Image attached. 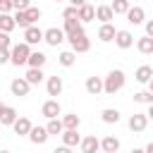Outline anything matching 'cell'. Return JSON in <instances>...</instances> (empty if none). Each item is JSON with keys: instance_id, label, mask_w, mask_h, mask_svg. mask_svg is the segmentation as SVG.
Here are the masks:
<instances>
[{"instance_id": "6da1fadb", "label": "cell", "mask_w": 153, "mask_h": 153, "mask_svg": "<svg viewBox=\"0 0 153 153\" xmlns=\"http://www.w3.org/2000/svg\"><path fill=\"white\" fill-rule=\"evenodd\" d=\"M124 81H127V74H124L122 69H110V72H108V76L103 79V93L115 96L117 91H122V88H124Z\"/></svg>"}, {"instance_id": "7a4b0ae2", "label": "cell", "mask_w": 153, "mask_h": 153, "mask_svg": "<svg viewBox=\"0 0 153 153\" xmlns=\"http://www.w3.org/2000/svg\"><path fill=\"white\" fill-rule=\"evenodd\" d=\"M38 19H41V10L33 7V5H29L26 10H14V22H17V26H22V29L36 24Z\"/></svg>"}, {"instance_id": "3957f363", "label": "cell", "mask_w": 153, "mask_h": 153, "mask_svg": "<svg viewBox=\"0 0 153 153\" xmlns=\"http://www.w3.org/2000/svg\"><path fill=\"white\" fill-rule=\"evenodd\" d=\"M29 55H31V45H29L26 41H22V43H14V45L10 48V62H12L14 67H22V65H26Z\"/></svg>"}, {"instance_id": "277c9868", "label": "cell", "mask_w": 153, "mask_h": 153, "mask_svg": "<svg viewBox=\"0 0 153 153\" xmlns=\"http://www.w3.org/2000/svg\"><path fill=\"white\" fill-rule=\"evenodd\" d=\"M67 41H69V48L79 55V53H88L91 50V38L86 36V31L81 29V31H76V33H69L67 36Z\"/></svg>"}, {"instance_id": "5b68a950", "label": "cell", "mask_w": 153, "mask_h": 153, "mask_svg": "<svg viewBox=\"0 0 153 153\" xmlns=\"http://www.w3.org/2000/svg\"><path fill=\"white\" fill-rule=\"evenodd\" d=\"M10 91H12V96L24 98V96H29L31 84L26 81V76H17V79H12V81H10Z\"/></svg>"}, {"instance_id": "8992f818", "label": "cell", "mask_w": 153, "mask_h": 153, "mask_svg": "<svg viewBox=\"0 0 153 153\" xmlns=\"http://www.w3.org/2000/svg\"><path fill=\"white\" fill-rule=\"evenodd\" d=\"M127 127H129L134 134H141V131L148 127V115H146V112H134V115L127 120Z\"/></svg>"}, {"instance_id": "52a82bcc", "label": "cell", "mask_w": 153, "mask_h": 153, "mask_svg": "<svg viewBox=\"0 0 153 153\" xmlns=\"http://www.w3.org/2000/svg\"><path fill=\"white\" fill-rule=\"evenodd\" d=\"M65 38H67V36H65V31H62V29H57V26H50V29H45V31H43V41H45L48 45H53V48H57Z\"/></svg>"}, {"instance_id": "ba28073f", "label": "cell", "mask_w": 153, "mask_h": 153, "mask_svg": "<svg viewBox=\"0 0 153 153\" xmlns=\"http://www.w3.org/2000/svg\"><path fill=\"white\" fill-rule=\"evenodd\" d=\"M115 45L120 48V50H129L131 45H134V33L131 31H127V29H120V31H115Z\"/></svg>"}, {"instance_id": "9c48e42d", "label": "cell", "mask_w": 153, "mask_h": 153, "mask_svg": "<svg viewBox=\"0 0 153 153\" xmlns=\"http://www.w3.org/2000/svg\"><path fill=\"white\" fill-rule=\"evenodd\" d=\"M41 115H43L45 120L62 115V105H60V100H57V98H48V100L41 105Z\"/></svg>"}, {"instance_id": "30bf717a", "label": "cell", "mask_w": 153, "mask_h": 153, "mask_svg": "<svg viewBox=\"0 0 153 153\" xmlns=\"http://www.w3.org/2000/svg\"><path fill=\"white\" fill-rule=\"evenodd\" d=\"M26 136H29V141H31L33 146H43V143L48 141V136H50V134H48V129H45V127H31Z\"/></svg>"}, {"instance_id": "8fae6325", "label": "cell", "mask_w": 153, "mask_h": 153, "mask_svg": "<svg viewBox=\"0 0 153 153\" xmlns=\"http://www.w3.org/2000/svg\"><path fill=\"white\" fill-rule=\"evenodd\" d=\"M124 17H127V22H129V24H134V26H136V24H143V22H146V10H143V7H139V5H136V7H131V5H129V10L124 12Z\"/></svg>"}, {"instance_id": "7c38bea8", "label": "cell", "mask_w": 153, "mask_h": 153, "mask_svg": "<svg viewBox=\"0 0 153 153\" xmlns=\"http://www.w3.org/2000/svg\"><path fill=\"white\" fill-rule=\"evenodd\" d=\"M62 88H65V81H62V76H57V74H53V76H48V81H45V91H48V96H60L62 93Z\"/></svg>"}, {"instance_id": "4fadbf2b", "label": "cell", "mask_w": 153, "mask_h": 153, "mask_svg": "<svg viewBox=\"0 0 153 153\" xmlns=\"http://www.w3.org/2000/svg\"><path fill=\"white\" fill-rule=\"evenodd\" d=\"M24 41H26L29 45H38V43L43 41V31H41L38 26H33V24H31V26H26V29H24Z\"/></svg>"}, {"instance_id": "5bb4252c", "label": "cell", "mask_w": 153, "mask_h": 153, "mask_svg": "<svg viewBox=\"0 0 153 153\" xmlns=\"http://www.w3.org/2000/svg\"><path fill=\"white\" fill-rule=\"evenodd\" d=\"M76 17H79V22H81V24L93 22V19H96V7H93V5H88V2H84V5H79Z\"/></svg>"}, {"instance_id": "9a60e30c", "label": "cell", "mask_w": 153, "mask_h": 153, "mask_svg": "<svg viewBox=\"0 0 153 153\" xmlns=\"http://www.w3.org/2000/svg\"><path fill=\"white\" fill-rule=\"evenodd\" d=\"M84 86H86L88 96H100L103 93V76H88Z\"/></svg>"}, {"instance_id": "2e32d148", "label": "cell", "mask_w": 153, "mask_h": 153, "mask_svg": "<svg viewBox=\"0 0 153 153\" xmlns=\"http://www.w3.org/2000/svg\"><path fill=\"white\" fill-rule=\"evenodd\" d=\"M31 127H33V124H31V120H29V117H17V120L12 122V129H14V134H17V136H26Z\"/></svg>"}, {"instance_id": "e0dca14e", "label": "cell", "mask_w": 153, "mask_h": 153, "mask_svg": "<svg viewBox=\"0 0 153 153\" xmlns=\"http://www.w3.org/2000/svg\"><path fill=\"white\" fill-rule=\"evenodd\" d=\"M62 143L65 146H69V148H74V146H79V141H81V134L76 131V129H62Z\"/></svg>"}, {"instance_id": "ac0fdd59", "label": "cell", "mask_w": 153, "mask_h": 153, "mask_svg": "<svg viewBox=\"0 0 153 153\" xmlns=\"http://www.w3.org/2000/svg\"><path fill=\"white\" fill-rule=\"evenodd\" d=\"M14 29H17L14 14H10V12H0V31H5V33H12Z\"/></svg>"}, {"instance_id": "d6986e66", "label": "cell", "mask_w": 153, "mask_h": 153, "mask_svg": "<svg viewBox=\"0 0 153 153\" xmlns=\"http://www.w3.org/2000/svg\"><path fill=\"white\" fill-rule=\"evenodd\" d=\"M115 31H117V29H115L110 22H103V24H100V29H98V38H100L103 43H110V41L115 38Z\"/></svg>"}, {"instance_id": "ffe728a7", "label": "cell", "mask_w": 153, "mask_h": 153, "mask_svg": "<svg viewBox=\"0 0 153 153\" xmlns=\"http://www.w3.org/2000/svg\"><path fill=\"white\" fill-rule=\"evenodd\" d=\"M24 76H26V81H29L31 86H36V84H41V81L45 79V74H43V67H29Z\"/></svg>"}, {"instance_id": "44dd1931", "label": "cell", "mask_w": 153, "mask_h": 153, "mask_svg": "<svg viewBox=\"0 0 153 153\" xmlns=\"http://www.w3.org/2000/svg\"><path fill=\"white\" fill-rule=\"evenodd\" d=\"M100 120H103L105 124H117V122L122 120V112H120L117 108H105V110L100 112Z\"/></svg>"}, {"instance_id": "7402d4cb", "label": "cell", "mask_w": 153, "mask_h": 153, "mask_svg": "<svg viewBox=\"0 0 153 153\" xmlns=\"http://www.w3.org/2000/svg\"><path fill=\"white\" fill-rule=\"evenodd\" d=\"M79 148H81V153H96L100 148V141L96 136H86V139L79 141Z\"/></svg>"}, {"instance_id": "603a6c76", "label": "cell", "mask_w": 153, "mask_h": 153, "mask_svg": "<svg viewBox=\"0 0 153 153\" xmlns=\"http://www.w3.org/2000/svg\"><path fill=\"white\" fill-rule=\"evenodd\" d=\"M19 115H17V110L14 108H10V105H5L2 108V112H0V127H12V122L17 120Z\"/></svg>"}, {"instance_id": "cb8c5ba5", "label": "cell", "mask_w": 153, "mask_h": 153, "mask_svg": "<svg viewBox=\"0 0 153 153\" xmlns=\"http://www.w3.org/2000/svg\"><path fill=\"white\" fill-rule=\"evenodd\" d=\"M100 151H105V153H117V151H120V139H117V136H105V139H100Z\"/></svg>"}, {"instance_id": "d4e9b609", "label": "cell", "mask_w": 153, "mask_h": 153, "mask_svg": "<svg viewBox=\"0 0 153 153\" xmlns=\"http://www.w3.org/2000/svg\"><path fill=\"white\" fill-rule=\"evenodd\" d=\"M96 19L103 24V22H110V19H115V12H112V7L110 5H98L96 7Z\"/></svg>"}, {"instance_id": "484cf974", "label": "cell", "mask_w": 153, "mask_h": 153, "mask_svg": "<svg viewBox=\"0 0 153 153\" xmlns=\"http://www.w3.org/2000/svg\"><path fill=\"white\" fill-rule=\"evenodd\" d=\"M134 76H136L139 84H148V79L153 76V67H151V65H141V67H136Z\"/></svg>"}, {"instance_id": "4316f807", "label": "cell", "mask_w": 153, "mask_h": 153, "mask_svg": "<svg viewBox=\"0 0 153 153\" xmlns=\"http://www.w3.org/2000/svg\"><path fill=\"white\" fill-rule=\"evenodd\" d=\"M136 50H139L141 55H151V53H153V36H141V38L136 41Z\"/></svg>"}, {"instance_id": "83f0119b", "label": "cell", "mask_w": 153, "mask_h": 153, "mask_svg": "<svg viewBox=\"0 0 153 153\" xmlns=\"http://www.w3.org/2000/svg\"><path fill=\"white\" fill-rule=\"evenodd\" d=\"M45 53H41V50H31V55H29V60H26V65L29 67H43L45 65Z\"/></svg>"}, {"instance_id": "f1b7e54d", "label": "cell", "mask_w": 153, "mask_h": 153, "mask_svg": "<svg viewBox=\"0 0 153 153\" xmlns=\"http://www.w3.org/2000/svg\"><path fill=\"white\" fill-rule=\"evenodd\" d=\"M57 62L62 65V67H72L74 62H76V53L69 48V50H62L60 55H57Z\"/></svg>"}, {"instance_id": "f546056e", "label": "cell", "mask_w": 153, "mask_h": 153, "mask_svg": "<svg viewBox=\"0 0 153 153\" xmlns=\"http://www.w3.org/2000/svg\"><path fill=\"white\" fill-rule=\"evenodd\" d=\"M60 120H62L65 129H79V124H81V120H79L76 112H67V115H62Z\"/></svg>"}, {"instance_id": "4dcf8cb0", "label": "cell", "mask_w": 153, "mask_h": 153, "mask_svg": "<svg viewBox=\"0 0 153 153\" xmlns=\"http://www.w3.org/2000/svg\"><path fill=\"white\" fill-rule=\"evenodd\" d=\"M45 129H48V134H50V136H57V134H62L65 124H62V120H60V117H50V120H48V124H45Z\"/></svg>"}, {"instance_id": "1f68e13d", "label": "cell", "mask_w": 153, "mask_h": 153, "mask_svg": "<svg viewBox=\"0 0 153 153\" xmlns=\"http://www.w3.org/2000/svg\"><path fill=\"white\" fill-rule=\"evenodd\" d=\"M84 29V24L74 17V19H65V26H62V31H65V36H69V33H76V31H81Z\"/></svg>"}, {"instance_id": "d6a6232c", "label": "cell", "mask_w": 153, "mask_h": 153, "mask_svg": "<svg viewBox=\"0 0 153 153\" xmlns=\"http://www.w3.org/2000/svg\"><path fill=\"white\" fill-rule=\"evenodd\" d=\"M131 98H134V103H143V105L153 103V93H151V91H136Z\"/></svg>"}, {"instance_id": "836d02e7", "label": "cell", "mask_w": 153, "mask_h": 153, "mask_svg": "<svg viewBox=\"0 0 153 153\" xmlns=\"http://www.w3.org/2000/svg\"><path fill=\"white\" fill-rule=\"evenodd\" d=\"M110 7H112V12H115V14H124V12L129 10V0H112V5H110Z\"/></svg>"}, {"instance_id": "e575fe53", "label": "cell", "mask_w": 153, "mask_h": 153, "mask_svg": "<svg viewBox=\"0 0 153 153\" xmlns=\"http://www.w3.org/2000/svg\"><path fill=\"white\" fill-rule=\"evenodd\" d=\"M76 10H79V7L69 5V7H67V10L62 12V19H74V17H76ZM76 19H79V17H76Z\"/></svg>"}, {"instance_id": "d590c367", "label": "cell", "mask_w": 153, "mask_h": 153, "mask_svg": "<svg viewBox=\"0 0 153 153\" xmlns=\"http://www.w3.org/2000/svg\"><path fill=\"white\" fill-rule=\"evenodd\" d=\"M7 62H10V48L0 45V65H7Z\"/></svg>"}, {"instance_id": "8d00e7d4", "label": "cell", "mask_w": 153, "mask_h": 153, "mask_svg": "<svg viewBox=\"0 0 153 153\" xmlns=\"http://www.w3.org/2000/svg\"><path fill=\"white\" fill-rule=\"evenodd\" d=\"M31 5V0H12V7L14 10H26Z\"/></svg>"}, {"instance_id": "74e56055", "label": "cell", "mask_w": 153, "mask_h": 153, "mask_svg": "<svg viewBox=\"0 0 153 153\" xmlns=\"http://www.w3.org/2000/svg\"><path fill=\"white\" fill-rule=\"evenodd\" d=\"M12 0H0V12H12Z\"/></svg>"}, {"instance_id": "f35d334b", "label": "cell", "mask_w": 153, "mask_h": 153, "mask_svg": "<svg viewBox=\"0 0 153 153\" xmlns=\"http://www.w3.org/2000/svg\"><path fill=\"white\" fill-rule=\"evenodd\" d=\"M143 26H146V36H153V19L143 22Z\"/></svg>"}, {"instance_id": "ab89813d", "label": "cell", "mask_w": 153, "mask_h": 153, "mask_svg": "<svg viewBox=\"0 0 153 153\" xmlns=\"http://www.w3.org/2000/svg\"><path fill=\"white\" fill-rule=\"evenodd\" d=\"M69 5H74V7H79V5H84V2H88V0H67Z\"/></svg>"}, {"instance_id": "60d3db41", "label": "cell", "mask_w": 153, "mask_h": 153, "mask_svg": "<svg viewBox=\"0 0 153 153\" xmlns=\"http://www.w3.org/2000/svg\"><path fill=\"white\" fill-rule=\"evenodd\" d=\"M146 115H148V120H153V103H148V112Z\"/></svg>"}, {"instance_id": "b9f144b4", "label": "cell", "mask_w": 153, "mask_h": 153, "mask_svg": "<svg viewBox=\"0 0 153 153\" xmlns=\"http://www.w3.org/2000/svg\"><path fill=\"white\" fill-rule=\"evenodd\" d=\"M148 91H151V93H153V76H151V79H148Z\"/></svg>"}, {"instance_id": "7bdbcfd3", "label": "cell", "mask_w": 153, "mask_h": 153, "mask_svg": "<svg viewBox=\"0 0 153 153\" xmlns=\"http://www.w3.org/2000/svg\"><path fill=\"white\" fill-rule=\"evenodd\" d=\"M146 151H148V153H153V141H151V143L146 146Z\"/></svg>"}, {"instance_id": "ee69618b", "label": "cell", "mask_w": 153, "mask_h": 153, "mask_svg": "<svg viewBox=\"0 0 153 153\" xmlns=\"http://www.w3.org/2000/svg\"><path fill=\"white\" fill-rule=\"evenodd\" d=\"M2 108H5V103H2V100H0V112H2Z\"/></svg>"}, {"instance_id": "f6af8a7d", "label": "cell", "mask_w": 153, "mask_h": 153, "mask_svg": "<svg viewBox=\"0 0 153 153\" xmlns=\"http://www.w3.org/2000/svg\"><path fill=\"white\" fill-rule=\"evenodd\" d=\"M53 2H65V0H53Z\"/></svg>"}]
</instances>
